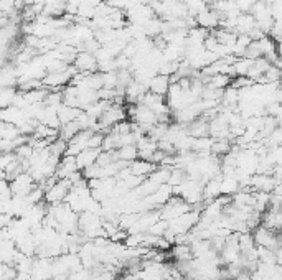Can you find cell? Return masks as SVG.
<instances>
[{
	"label": "cell",
	"mask_w": 282,
	"mask_h": 280,
	"mask_svg": "<svg viewBox=\"0 0 282 280\" xmlns=\"http://www.w3.org/2000/svg\"><path fill=\"white\" fill-rule=\"evenodd\" d=\"M190 210H191V206L182 198V196L173 195L172 198L160 208V218L165 219V221H172V219L180 218L182 214L188 213Z\"/></svg>",
	"instance_id": "6da1fadb"
},
{
	"label": "cell",
	"mask_w": 282,
	"mask_h": 280,
	"mask_svg": "<svg viewBox=\"0 0 282 280\" xmlns=\"http://www.w3.org/2000/svg\"><path fill=\"white\" fill-rule=\"evenodd\" d=\"M200 214L201 213L190 210L188 213L182 214L180 218H175V219H172V221H169V228L175 232L177 236L187 234V232H190L198 224V221H200Z\"/></svg>",
	"instance_id": "7a4b0ae2"
},
{
	"label": "cell",
	"mask_w": 282,
	"mask_h": 280,
	"mask_svg": "<svg viewBox=\"0 0 282 280\" xmlns=\"http://www.w3.org/2000/svg\"><path fill=\"white\" fill-rule=\"evenodd\" d=\"M73 184L69 180H58V183L53 188H50L45 193V203L48 205H58V203H64L66 196L71 192Z\"/></svg>",
	"instance_id": "3957f363"
},
{
	"label": "cell",
	"mask_w": 282,
	"mask_h": 280,
	"mask_svg": "<svg viewBox=\"0 0 282 280\" xmlns=\"http://www.w3.org/2000/svg\"><path fill=\"white\" fill-rule=\"evenodd\" d=\"M37 181L33 180V176L30 173H22L15 178V180L10 181L12 192H14V196H27L32 190L37 186Z\"/></svg>",
	"instance_id": "277c9868"
},
{
	"label": "cell",
	"mask_w": 282,
	"mask_h": 280,
	"mask_svg": "<svg viewBox=\"0 0 282 280\" xmlns=\"http://www.w3.org/2000/svg\"><path fill=\"white\" fill-rule=\"evenodd\" d=\"M279 181L275 180L272 175H253L251 178V190L253 192H266V193H272L275 184Z\"/></svg>",
	"instance_id": "5b68a950"
},
{
	"label": "cell",
	"mask_w": 282,
	"mask_h": 280,
	"mask_svg": "<svg viewBox=\"0 0 282 280\" xmlns=\"http://www.w3.org/2000/svg\"><path fill=\"white\" fill-rule=\"evenodd\" d=\"M75 66L80 71H83V73H96V71H99L98 59H96V56L93 55V53H88V51L78 53Z\"/></svg>",
	"instance_id": "8992f818"
},
{
	"label": "cell",
	"mask_w": 282,
	"mask_h": 280,
	"mask_svg": "<svg viewBox=\"0 0 282 280\" xmlns=\"http://www.w3.org/2000/svg\"><path fill=\"white\" fill-rule=\"evenodd\" d=\"M196 22H198V27L205 28V30H217L220 28V22H221V17L217 10H205L201 12L200 15L196 17Z\"/></svg>",
	"instance_id": "52a82bcc"
},
{
	"label": "cell",
	"mask_w": 282,
	"mask_h": 280,
	"mask_svg": "<svg viewBox=\"0 0 282 280\" xmlns=\"http://www.w3.org/2000/svg\"><path fill=\"white\" fill-rule=\"evenodd\" d=\"M78 162H76V157L73 155H64L61 158V162L58 165V170H56V176L59 180H66V178H69L71 175L78 171Z\"/></svg>",
	"instance_id": "ba28073f"
},
{
	"label": "cell",
	"mask_w": 282,
	"mask_h": 280,
	"mask_svg": "<svg viewBox=\"0 0 282 280\" xmlns=\"http://www.w3.org/2000/svg\"><path fill=\"white\" fill-rule=\"evenodd\" d=\"M41 81H43V86L46 89L53 91V89H58V87H63L68 84L71 81V76L66 73V71H63V73H48Z\"/></svg>",
	"instance_id": "9c48e42d"
},
{
	"label": "cell",
	"mask_w": 282,
	"mask_h": 280,
	"mask_svg": "<svg viewBox=\"0 0 282 280\" xmlns=\"http://www.w3.org/2000/svg\"><path fill=\"white\" fill-rule=\"evenodd\" d=\"M101 152H103V148H86V150H83L76 157L78 168L83 171L85 168H88V166L98 163V158H99V153Z\"/></svg>",
	"instance_id": "30bf717a"
},
{
	"label": "cell",
	"mask_w": 282,
	"mask_h": 280,
	"mask_svg": "<svg viewBox=\"0 0 282 280\" xmlns=\"http://www.w3.org/2000/svg\"><path fill=\"white\" fill-rule=\"evenodd\" d=\"M157 168H159L157 163L149 162V160H144V158H137V160H134V162L130 163V171H132V173L137 175V176H144V178L151 176Z\"/></svg>",
	"instance_id": "8fae6325"
},
{
	"label": "cell",
	"mask_w": 282,
	"mask_h": 280,
	"mask_svg": "<svg viewBox=\"0 0 282 280\" xmlns=\"http://www.w3.org/2000/svg\"><path fill=\"white\" fill-rule=\"evenodd\" d=\"M170 76H164V74H157L151 81V84H149V91L154 92V94H159V96H167V92H169L170 89Z\"/></svg>",
	"instance_id": "7c38bea8"
},
{
	"label": "cell",
	"mask_w": 282,
	"mask_h": 280,
	"mask_svg": "<svg viewBox=\"0 0 282 280\" xmlns=\"http://www.w3.org/2000/svg\"><path fill=\"white\" fill-rule=\"evenodd\" d=\"M187 132H188V135L195 137V139H200V137H208L209 135V122L206 121V119L198 117L196 121L188 124Z\"/></svg>",
	"instance_id": "4fadbf2b"
},
{
	"label": "cell",
	"mask_w": 282,
	"mask_h": 280,
	"mask_svg": "<svg viewBox=\"0 0 282 280\" xmlns=\"http://www.w3.org/2000/svg\"><path fill=\"white\" fill-rule=\"evenodd\" d=\"M169 254L177 262H190V260L195 259L193 252H191L190 244H173Z\"/></svg>",
	"instance_id": "5bb4252c"
},
{
	"label": "cell",
	"mask_w": 282,
	"mask_h": 280,
	"mask_svg": "<svg viewBox=\"0 0 282 280\" xmlns=\"http://www.w3.org/2000/svg\"><path fill=\"white\" fill-rule=\"evenodd\" d=\"M0 119H2V122H9V124H15V126H19V124L25 119V114H23V109L17 106H10V107H5L0 112Z\"/></svg>",
	"instance_id": "9a60e30c"
},
{
	"label": "cell",
	"mask_w": 282,
	"mask_h": 280,
	"mask_svg": "<svg viewBox=\"0 0 282 280\" xmlns=\"http://www.w3.org/2000/svg\"><path fill=\"white\" fill-rule=\"evenodd\" d=\"M83 112V109H76V107H69L66 106L64 103L58 107V117L59 121H61V126H64V124H69V122H75L78 117H80V114Z\"/></svg>",
	"instance_id": "2e32d148"
},
{
	"label": "cell",
	"mask_w": 282,
	"mask_h": 280,
	"mask_svg": "<svg viewBox=\"0 0 282 280\" xmlns=\"http://www.w3.org/2000/svg\"><path fill=\"white\" fill-rule=\"evenodd\" d=\"M81 126L78 124V121L75 122H69V124H64V126H61V129H59V139H63L66 142L73 140L75 137L81 132Z\"/></svg>",
	"instance_id": "e0dca14e"
},
{
	"label": "cell",
	"mask_w": 282,
	"mask_h": 280,
	"mask_svg": "<svg viewBox=\"0 0 282 280\" xmlns=\"http://www.w3.org/2000/svg\"><path fill=\"white\" fill-rule=\"evenodd\" d=\"M22 132L19 126H15V124H9V122H2V126H0V139L4 140H15L17 137H20Z\"/></svg>",
	"instance_id": "ac0fdd59"
},
{
	"label": "cell",
	"mask_w": 282,
	"mask_h": 280,
	"mask_svg": "<svg viewBox=\"0 0 282 280\" xmlns=\"http://www.w3.org/2000/svg\"><path fill=\"white\" fill-rule=\"evenodd\" d=\"M239 192V181L236 176H223L221 180V195L233 196Z\"/></svg>",
	"instance_id": "d6986e66"
},
{
	"label": "cell",
	"mask_w": 282,
	"mask_h": 280,
	"mask_svg": "<svg viewBox=\"0 0 282 280\" xmlns=\"http://www.w3.org/2000/svg\"><path fill=\"white\" fill-rule=\"evenodd\" d=\"M233 148V142L230 139H215V144L212 148V153L217 157H225L226 153H230Z\"/></svg>",
	"instance_id": "ffe728a7"
},
{
	"label": "cell",
	"mask_w": 282,
	"mask_h": 280,
	"mask_svg": "<svg viewBox=\"0 0 282 280\" xmlns=\"http://www.w3.org/2000/svg\"><path fill=\"white\" fill-rule=\"evenodd\" d=\"M191 247V252H193L195 257H203V255H206V252L212 249V241L208 239H195L193 242L190 244Z\"/></svg>",
	"instance_id": "44dd1931"
},
{
	"label": "cell",
	"mask_w": 282,
	"mask_h": 280,
	"mask_svg": "<svg viewBox=\"0 0 282 280\" xmlns=\"http://www.w3.org/2000/svg\"><path fill=\"white\" fill-rule=\"evenodd\" d=\"M253 64H254V59H251V58H238V61L233 64V68H235V77L248 76L249 69L253 68Z\"/></svg>",
	"instance_id": "7402d4cb"
},
{
	"label": "cell",
	"mask_w": 282,
	"mask_h": 280,
	"mask_svg": "<svg viewBox=\"0 0 282 280\" xmlns=\"http://www.w3.org/2000/svg\"><path fill=\"white\" fill-rule=\"evenodd\" d=\"M137 158H139V148H137V145H122L119 148V160H125V162L132 163Z\"/></svg>",
	"instance_id": "603a6c76"
},
{
	"label": "cell",
	"mask_w": 282,
	"mask_h": 280,
	"mask_svg": "<svg viewBox=\"0 0 282 280\" xmlns=\"http://www.w3.org/2000/svg\"><path fill=\"white\" fill-rule=\"evenodd\" d=\"M185 4H187L188 15L195 17V19L201 14V12L208 10V2H206V0H185Z\"/></svg>",
	"instance_id": "cb8c5ba5"
},
{
	"label": "cell",
	"mask_w": 282,
	"mask_h": 280,
	"mask_svg": "<svg viewBox=\"0 0 282 280\" xmlns=\"http://www.w3.org/2000/svg\"><path fill=\"white\" fill-rule=\"evenodd\" d=\"M17 92H19L17 87H2V91H0V106H2V109L14 106Z\"/></svg>",
	"instance_id": "d4e9b609"
},
{
	"label": "cell",
	"mask_w": 282,
	"mask_h": 280,
	"mask_svg": "<svg viewBox=\"0 0 282 280\" xmlns=\"http://www.w3.org/2000/svg\"><path fill=\"white\" fill-rule=\"evenodd\" d=\"M231 82H233V77L231 76H228V74H215L209 77V82L208 84L215 87V89H225L226 87H230L231 86Z\"/></svg>",
	"instance_id": "484cf974"
},
{
	"label": "cell",
	"mask_w": 282,
	"mask_h": 280,
	"mask_svg": "<svg viewBox=\"0 0 282 280\" xmlns=\"http://www.w3.org/2000/svg\"><path fill=\"white\" fill-rule=\"evenodd\" d=\"M239 247H241V252H248V251H251V249L256 247L254 236L251 234V231L239 234Z\"/></svg>",
	"instance_id": "4316f807"
},
{
	"label": "cell",
	"mask_w": 282,
	"mask_h": 280,
	"mask_svg": "<svg viewBox=\"0 0 282 280\" xmlns=\"http://www.w3.org/2000/svg\"><path fill=\"white\" fill-rule=\"evenodd\" d=\"M257 254H259V262H262V264H277L275 262V252L271 251V249L257 246Z\"/></svg>",
	"instance_id": "83f0119b"
},
{
	"label": "cell",
	"mask_w": 282,
	"mask_h": 280,
	"mask_svg": "<svg viewBox=\"0 0 282 280\" xmlns=\"http://www.w3.org/2000/svg\"><path fill=\"white\" fill-rule=\"evenodd\" d=\"M0 280H17V275H19V270L14 264H4L0 267Z\"/></svg>",
	"instance_id": "f1b7e54d"
},
{
	"label": "cell",
	"mask_w": 282,
	"mask_h": 280,
	"mask_svg": "<svg viewBox=\"0 0 282 280\" xmlns=\"http://www.w3.org/2000/svg\"><path fill=\"white\" fill-rule=\"evenodd\" d=\"M103 82H104V87H107V89H116V87L119 86L117 71H109V73H103Z\"/></svg>",
	"instance_id": "f546056e"
},
{
	"label": "cell",
	"mask_w": 282,
	"mask_h": 280,
	"mask_svg": "<svg viewBox=\"0 0 282 280\" xmlns=\"http://www.w3.org/2000/svg\"><path fill=\"white\" fill-rule=\"evenodd\" d=\"M78 17H81V19H86V20H94L96 17V7L91 4L85 2L78 10Z\"/></svg>",
	"instance_id": "4dcf8cb0"
},
{
	"label": "cell",
	"mask_w": 282,
	"mask_h": 280,
	"mask_svg": "<svg viewBox=\"0 0 282 280\" xmlns=\"http://www.w3.org/2000/svg\"><path fill=\"white\" fill-rule=\"evenodd\" d=\"M167 229H169V221H165V219H160V221L155 223L147 232H149V234H152V236H164Z\"/></svg>",
	"instance_id": "1f68e13d"
},
{
	"label": "cell",
	"mask_w": 282,
	"mask_h": 280,
	"mask_svg": "<svg viewBox=\"0 0 282 280\" xmlns=\"http://www.w3.org/2000/svg\"><path fill=\"white\" fill-rule=\"evenodd\" d=\"M12 198H14V192H12L10 181L2 180V183H0V201H10Z\"/></svg>",
	"instance_id": "d6a6232c"
},
{
	"label": "cell",
	"mask_w": 282,
	"mask_h": 280,
	"mask_svg": "<svg viewBox=\"0 0 282 280\" xmlns=\"http://www.w3.org/2000/svg\"><path fill=\"white\" fill-rule=\"evenodd\" d=\"M275 262H277V265H282V247L275 251Z\"/></svg>",
	"instance_id": "836d02e7"
},
{
	"label": "cell",
	"mask_w": 282,
	"mask_h": 280,
	"mask_svg": "<svg viewBox=\"0 0 282 280\" xmlns=\"http://www.w3.org/2000/svg\"><path fill=\"white\" fill-rule=\"evenodd\" d=\"M46 2H48V0H32V5H43V7H45Z\"/></svg>",
	"instance_id": "e575fe53"
},
{
	"label": "cell",
	"mask_w": 282,
	"mask_h": 280,
	"mask_svg": "<svg viewBox=\"0 0 282 280\" xmlns=\"http://www.w3.org/2000/svg\"><path fill=\"white\" fill-rule=\"evenodd\" d=\"M121 280H124V278H121Z\"/></svg>",
	"instance_id": "d590c367"
}]
</instances>
